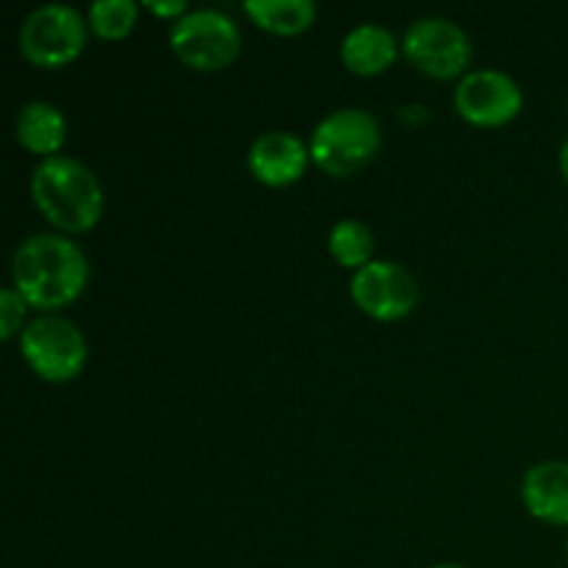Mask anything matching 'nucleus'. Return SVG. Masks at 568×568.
Returning <instances> with one entry per match:
<instances>
[{
    "mask_svg": "<svg viewBox=\"0 0 568 568\" xmlns=\"http://www.w3.org/2000/svg\"><path fill=\"white\" fill-rule=\"evenodd\" d=\"M89 258L64 233H33L11 255V286L31 308L59 311L75 303L89 286Z\"/></svg>",
    "mask_w": 568,
    "mask_h": 568,
    "instance_id": "obj_1",
    "label": "nucleus"
},
{
    "mask_svg": "<svg viewBox=\"0 0 568 568\" xmlns=\"http://www.w3.org/2000/svg\"><path fill=\"white\" fill-rule=\"evenodd\" d=\"M31 197L39 214L64 236L92 231L105 209L103 183L92 166L64 153L33 166Z\"/></svg>",
    "mask_w": 568,
    "mask_h": 568,
    "instance_id": "obj_2",
    "label": "nucleus"
},
{
    "mask_svg": "<svg viewBox=\"0 0 568 568\" xmlns=\"http://www.w3.org/2000/svg\"><path fill=\"white\" fill-rule=\"evenodd\" d=\"M311 161L331 178H349L381 153V122L372 111L344 105L316 122L311 133Z\"/></svg>",
    "mask_w": 568,
    "mask_h": 568,
    "instance_id": "obj_3",
    "label": "nucleus"
},
{
    "mask_svg": "<svg viewBox=\"0 0 568 568\" xmlns=\"http://www.w3.org/2000/svg\"><path fill=\"white\" fill-rule=\"evenodd\" d=\"M166 39L178 61L200 72L225 70L244 48L242 28L222 9H189L172 22Z\"/></svg>",
    "mask_w": 568,
    "mask_h": 568,
    "instance_id": "obj_4",
    "label": "nucleus"
},
{
    "mask_svg": "<svg viewBox=\"0 0 568 568\" xmlns=\"http://www.w3.org/2000/svg\"><path fill=\"white\" fill-rule=\"evenodd\" d=\"M20 355L44 383H70L87 369L89 344L75 322L42 314L22 327Z\"/></svg>",
    "mask_w": 568,
    "mask_h": 568,
    "instance_id": "obj_5",
    "label": "nucleus"
},
{
    "mask_svg": "<svg viewBox=\"0 0 568 568\" xmlns=\"http://www.w3.org/2000/svg\"><path fill=\"white\" fill-rule=\"evenodd\" d=\"M89 22L75 6L42 3L28 11L17 42L26 61L42 70H59L72 64L87 48Z\"/></svg>",
    "mask_w": 568,
    "mask_h": 568,
    "instance_id": "obj_6",
    "label": "nucleus"
},
{
    "mask_svg": "<svg viewBox=\"0 0 568 568\" xmlns=\"http://www.w3.org/2000/svg\"><path fill=\"white\" fill-rule=\"evenodd\" d=\"M471 39L449 17H419L403 33V55L430 78H464L471 64Z\"/></svg>",
    "mask_w": 568,
    "mask_h": 568,
    "instance_id": "obj_7",
    "label": "nucleus"
},
{
    "mask_svg": "<svg viewBox=\"0 0 568 568\" xmlns=\"http://www.w3.org/2000/svg\"><path fill=\"white\" fill-rule=\"evenodd\" d=\"M349 297L369 320L399 322L419 305V281L408 266L392 258H375L364 270L353 272Z\"/></svg>",
    "mask_w": 568,
    "mask_h": 568,
    "instance_id": "obj_8",
    "label": "nucleus"
},
{
    "mask_svg": "<svg viewBox=\"0 0 568 568\" xmlns=\"http://www.w3.org/2000/svg\"><path fill=\"white\" fill-rule=\"evenodd\" d=\"M455 111L477 128L508 125L525 105V92L510 72L497 67L469 70L453 94Z\"/></svg>",
    "mask_w": 568,
    "mask_h": 568,
    "instance_id": "obj_9",
    "label": "nucleus"
},
{
    "mask_svg": "<svg viewBox=\"0 0 568 568\" xmlns=\"http://www.w3.org/2000/svg\"><path fill=\"white\" fill-rule=\"evenodd\" d=\"M311 164V144L288 131H266L247 150V170L258 183L283 189L297 183Z\"/></svg>",
    "mask_w": 568,
    "mask_h": 568,
    "instance_id": "obj_10",
    "label": "nucleus"
},
{
    "mask_svg": "<svg viewBox=\"0 0 568 568\" xmlns=\"http://www.w3.org/2000/svg\"><path fill=\"white\" fill-rule=\"evenodd\" d=\"M527 514L555 527H568V460H538L521 477Z\"/></svg>",
    "mask_w": 568,
    "mask_h": 568,
    "instance_id": "obj_11",
    "label": "nucleus"
},
{
    "mask_svg": "<svg viewBox=\"0 0 568 568\" xmlns=\"http://www.w3.org/2000/svg\"><path fill=\"white\" fill-rule=\"evenodd\" d=\"M399 50H403V42L394 37L392 28L381 26V22H361L344 33L338 55L349 72L372 78L386 72L397 61Z\"/></svg>",
    "mask_w": 568,
    "mask_h": 568,
    "instance_id": "obj_12",
    "label": "nucleus"
},
{
    "mask_svg": "<svg viewBox=\"0 0 568 568\" xmlns=\"http://www.w3.org/2000/svg\"><path fill=\"white\" fill-rule=\"evenodd\" d=\"M14 136L28 153L53 159L67 144V116L50 100H28L14 120Z\"/></svg>",
    "mask_w": 568,
    "mask_h": 568,
    "instance_id": "obj_13",
    "label": "nucleus"
},
{
    "mask_svg": "<svg viewBox=\"0 0 568 568\" xmlns=\"http://www.w3.org/2000/svg\"><path fill=\"white\" fill-rule=\"evenodd\" d=\"M244 14L261 31H270L275 37H297L314 26L320 9L314 0H247Z\"/></svg>",
    "mask_w": 568,
    "mask_h": 568,
    "instance_id": "obj_14",
    "label": "nucleus"
},
{
    "mask_svg": "<svg viewBox=\"0 0 568 568\" xmlns=\"http://www.w3.org/2000/svg\"><path fill=\"white\" fill-rule=\"evenodd\" d=\"M327 250L336 258V264L358 272L375 261V233L366 222L344 216L327 233Z\"/></svg>",
    "mask_w": 568,
    "mask_h": 568,
    "instance_id": "obj_15",
    "label": "nucleus"
},
{
    "mask_svg": "<svg viewBox=\"0 0 568 568\" xmlns=\"http://www.w3.org/2000/svg\"><path fill=\"white\" fill-rule=\"evenodd\" d=\"M89 28L100 39H125L139 22V6L133 0H94L87 14Z\"/></svg>",
    "mask_w": 568,
    "mask_h": 568,
    "instance_id": "obj_16",
    "label": "nucleus"
},
{
    "mask_svg": "<svg viewBox=\"0 0 568 568\" xmlns=\"http://www.w3.org/2000/svg\"><path fill=\"white\" fill-rule=\"evenodd\" d=\"M31 305L22 300V294L17 292L14 286H6L0 292V336L3 338H14L20 336L22 327L28 325L26 314Z\"/></svg>",
    "mask_w": 568,
    "mask_h": 568,
    "instance_id": "obj_17",
    "label": "nucleus"
},
{
    "mask_svg": "<svg viewBox=\"0 0 568 568\" xmlns=\"http://www.w3.org/2000/svg\"><path fill=\"white\" fill-rule=\"evenodd\" d=\"M144 9L153 11L155 17H164V20L175 22L186 14L189 3L186 0H148V3H144Z\"/></svg>",
    "mask_w": 568,
    "mask_h": 568,
    "instance_id": "obj_18",
    "label": "nucleus"
},
{
    "mask_svg": "<svg viewBox=\"0 0 568 568\" xmlns=\"http://www.w3.org/2000/svg\"><path fill=\"white\" fill-rule=\"evenodd\" d=\"M558 166H560V175H564V181L568 183V136L564 139V144H560V153H558Z\"/></svg>",
    "mask_w": 568,
    "mask_h": 568,
    "instance_id": "obj_19",
    "label": "nucleus"
},
{
    "mask_svg": "<svg viewBox=\"0 0 568 568\" xmlns=\"http://www.w3.org/2000/svg\"><path fill=\"white\" fill-rule=\"evenodd\" d=\"M430 568H466V566H460V564H436V566H430Z\"/></svg>",
    "mask_w": 568,
    "mask_h": 568,
    "instance_id": "obj_20",
    "label": "nucleus"
},
{
    "mask_svg": "<svg viewBox=\"0 0 568 568\" xmlns=\"http://www.w3.org/2000/svg\"><path fill=\"white\" fill-rule=\"evenodd\" d=\"M566 560H568V541H566Z\"/></svg>",
    "mask_w": 568,
    "mask_h": 568,
    "instance_id": "obj_21",
    "label": "nucleus"
}]
</instances>
